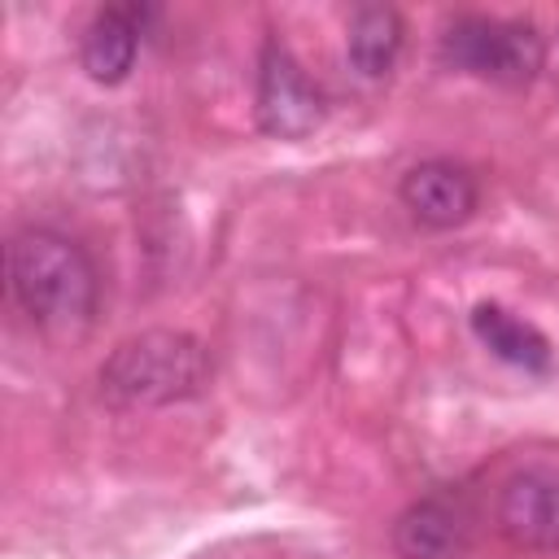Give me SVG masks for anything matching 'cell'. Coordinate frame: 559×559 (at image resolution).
<instances>
[{
  "label": "cell",
  "mask_w": 559,
  "mask_h": 559,
  "mask_svg": "<svg viewBox=\"0 0 559 559\" xmlns=\"http://www.w3.org/2000/svg\"><path fill=\"white\" fill-rule=\"evenodd\" d=\"M498 528L524 550H559V467L528 463L498 489Z\"/></svg>",
  "instance_id": "obj_5"
},
{
  "label": "cell",
  "mask_w": 559,
  "mask_h": 559,
  "mask_svg": "<svg viewBox=\"0 0 559 559\" xmlns=\"http://www.w3.org/2000/svg\"><path fill=\"white\" fill-rule=\"evenodd\" d=\"M441 61L502 87H528L546 61V44L533 22L467 13L441 31Z\"/></svg>",
  "instance_id": "obj_3"
},
{
  "label": "cell",
  "mask_w": 559,
  "mask_h": 559,
  "mask_svg": "<svg viewBox=\"0 0 559 559\" xmlns=\"http://www.w3.org/2000/svg\"><path fill=\"white\" fill-rule=\"evenodd\" d=\"M472 332H476V341L493 358H502L511 367H524V371H546L550 367V341H546V332L533 328L528 319L502 310L498 301H480L472 310Z\"/></svg>",
  "instance_id": "obj_9"
},
{
  "label": "cell",
  "mask_w": 559,
  "mask_h": 559,
  "mask_svg": "<svg viewBox=\"0 0 559 559\" xmlns=\"http://www.w3.org/2000/svg\"><path fill=\"white\" fill-rule=\"evenodd\" d=\"M153 9L144 4H105L96 9V17L87 22L83 39H79V61L87 70V79L114 87L131 74L135 52H140V35L148 26Z\"/></svg>",
  "instance_id": "obj_8"
},
{
  "label": "cell",
  "mask_w": 559,
  "mask_h": 559,
  "mask_svg": "<svg viewBox=\"0 0 559 559\" xmlns=\"http://www.w3.org/2000/svg\"><path fill=\"white\" fill-rule=\"evenodd\" d=\"M323 114L328 105L319 83L280 39H266L258 57V127L275 140H301L323 122Z\"/></svg>",
  "instance_id": "obj_4"
},
{
  "label": "cell",
  "mask_w": 559,
  "mask_h": 559,
  "mask_svg": "<svg viewBox=\"0 0 559 559\" xmlns=\"http://www.w3.org/2000/svg\"><path fill=\"white\" fill-rule=\"evenodd\" d=\"M9 297L48 336H79L92 328L100 280L87 249L52 227H22L4 249Z\"/></svg>",
  "instance_id": "obj_1"
},
{
  "label": "cell",
  "mask_w": 559,
  "mask_h": 559,
  "mask_svg": "<svg viewBox=\"0 0 559 559\" xmlns=\"http://www.w3.org/2000/svg\"><path fill=\"white\" fill-rule=\"evenodd\" d=\"M402 35L406 31H402L397 9L362 4V9H354L349 31H345V57L362 79H384L402 52Z\"/></svg>",
  "instance_id": "obj_10"
},
{
  "label": "cell",
  "mask_w": 559,
  "mask_h": 559,
  "mask_svg": "<svg viewBox=\"0 0 559 559\" xmlns=\"http://www.w3.org/2000/svg\"><path fill=\"white\" fill-rule=\"evenodd\" d=\"M476 201H480V188H476V175L459 162H419L402 175V205L428 223V227H459L476 214Z\"/></svg>",
  "instance_id": "obj_7"
},
{
  "label": "cell",
  "mask_w": 559,
  "mask_h": 559,
  "mask_svg": "<svg viewBox=\"0 0 559 559\" xmlns=\"http://www.w3.org/2000/svg\"><path fill=\"white\" fill-rule=\"evenodd\" d=\"M210 384V349L170 328H153L114 345L100 362V393L114 406H170Z\"/></svg>",
  "instance_id": "obj_2"
},
{
  "label": "cell",
  "mask_w": 559,
  "mask_h": 559,
  "mask_svg": "<svg viewBox=\"0 0 559 559\" xmlns=\"http://www.w3.org/2000/svg\"><path fill=\"white\" fill-rule=\"evenodd\" d=\"M472 542V507L463 493H428L411 502L393 524V550L402 559H459Z\"/></svg>",
  "instance_id": "obj_6"
}]
</instances>
